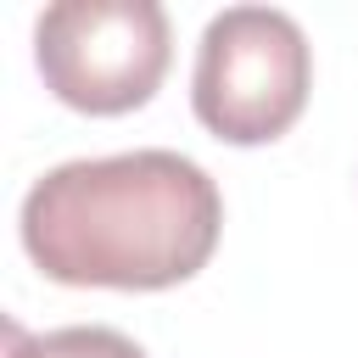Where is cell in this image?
I'll list each match as a JSON object with an SVG mask.
<instances>
[{"instance_id":"cell-3","label":"cell","mask_w":358,"mask_h":358,"mask_svg":"<svg viewBox=\"0 0 358 358\" xmlns=\"http://www.w3.org/2000/svg\"><path fill=\"white\" fill-rule=\"evenodd\" d=\"M34 56L56 101L112 117L151 101L173 28L157 0H56L34 22Z\"/></svg>"},{"instance_id":"cell-1","label":"cell","mask_w":358,"mask_h":358,"mask_svg":"<svg viewBox=\"0 0 358 358\" xmlns=\"http://www.w3.org/2000/svg\"><path fill=\"white\" fill-rule=\"evenodd\" d=\"M218 229L213 173L162 145L62 162L22 196V246L56 285H179L213 257Z\"/></svg>"},{"instance_id":"cell-2","label":"cell","mask_w":358,"mask_h":358,"mask_svg":"<svg viewBox=\"0 0 358 358\" xmlns=\"http://www.w3.org/2000/svg\"><path fill=\"white\" fill-rule=\"evenodd\" d=\"M313 84V50L291 11L280 6H224L196 45L190 101L196 117L229 140L257 145L302 117Z\"/></svg>"},{"instance_id":"cell-4","label":"cell","mask_w":358,"mask_h":358,"mask_svg":"<svg viewBox=\"0 0 358 358\" xmlns=\"http://www.w3.org/2000/svg\"><path fill=\"white\" fill-rule=\"evenodd\" d=\"M6 358H145L134 336L112 324H62L45 336H28L17 319H6Z\"/></svg>"}]
</instances>
